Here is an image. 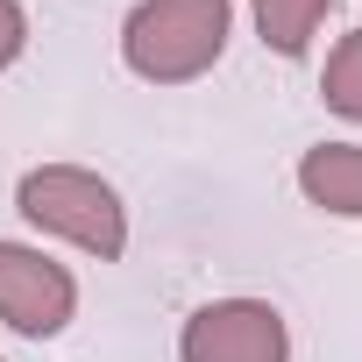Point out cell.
I'll return each instance as SVG.
<instances>
[{
    "mask_svg": "<svg viewBox=\"0 0 362 362\" xmlns=\"http://www.w3.org/2000/svg\"><path fill=\"white\" fill-rule=\"evenodd\" d=\"M298 192L305 206L334 221H362V142H320L298 156Z\"/></svg>",
    "mask_w": 362,
    "mask_h": 362,
    "instance_id": "5b68a950",
    "label": "cell"
},
{
    "mask_svg": "<svg viewBox=\"0 0 362 362\" xmlns=\"http://www.w3.org/2000/svg\"><path fill=\"white\" fill-rule=\"evenodd\" d=\"M177 362H291V327L270 298H214L185 320Z\"/></svg>",
    "mask_w": 362,
    "mask_h": 362,
    "instance_id": "3957f363",
    "label": "cell"
},
{
    "mask_svg": "<svg viewBox=\"0 0 362 362\" xmlns=\"http://www.w3.org/2000/svg\"><path fill=\"white\" fill-rule=\"evenodd\" d=\"M320 100H327L341 121H362V29H348V36L327 50V71H320Z\"/></svg>",
    "mask_w": 362,
    "mask_h": 362,
    "instance_id": "52a82bcc",
    "label": "cell"
},
{
    "mask_svg": "<svg viewBox=\"0 0 362 362\" xmlns=\"http://www.w3.org/2000/svg\"><path fill=\"white\" fill-rule=\"evenodd\" d=\"M235 0H142L121 22V64L149 86H192L228 50Z\"/></svg>",
    "mask_w": 362,
    "mask_h": 362,
    "instance_id": "6da1fadb",
    "label": "cell"
},
{
    "mask_svg": "<svg viewBox=\"0 0 362 362\" xmlns=\"http://www.w3.org/2000/svg\"><path fill=\"white\" fill-rule=\"evenodd\" d=\"M22 50H29V15H22V0H0V71Z\"/></svg>",
    "mask_w": 362,
    "mask_h": 362,
    "instance_id": "ba28073f",
    "label": "cell"
},
{
    "mask_svg": "<svg viewBox=\"0 0 362 362\" xmlns=\"http://www.w3.org/2000/svg\"><path fill=\"white\" fill-rule=\"evenodd\" d=\"M15 214L36 228V235H57L100 263H114L128 249V206L121 192L107 185L100 170L86 163H36L22 170V185H15Z\"/></svg>",
    "mask_w": 362,
    "mask_h": 362,
    "instance_id": "7a4b0ae2",
    "label": "cell"
},
{
    "mask_svg": "<svg viewBox=\"0 0 362 362\" xmlns=\"http://www.w3.org/2000/svg\"><path fill=\"white\" fill-rule=\"evenodd\" d=\"M327 8H334V0H249L256 36H263V50H277V57H305L313 36H320V22H327Z\"/></svg>",
    "mask_w": 362,
    "mask_h": 362,
    "instance_id": "8992f818",
    "label": "cell"
},
{
    "mask_svg": "<svg viewBox=\"0 0 362 362\" xmlns=\"http://www.w3.org/2000/svg\"><path fill=\"white\" fill-rule=\"evenodd\" d=\"M71 313H78V277L57 256L29 242H0V320L29 341H50L71 327Z\"/></svg>",
    "mask_w": 362,
    "mask_h": 362,
    "instance_id": "277c9868",
    "label": "cell"
}]
</instances>
